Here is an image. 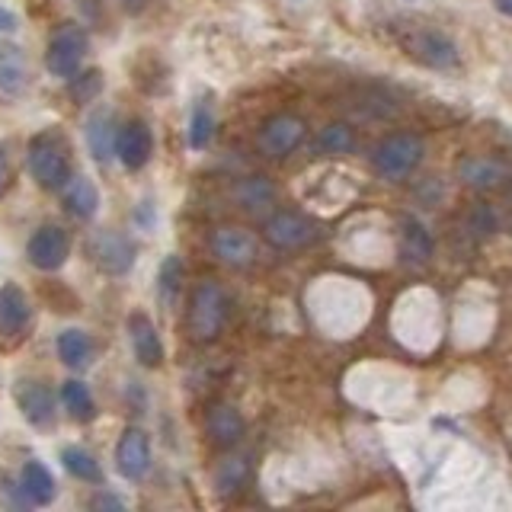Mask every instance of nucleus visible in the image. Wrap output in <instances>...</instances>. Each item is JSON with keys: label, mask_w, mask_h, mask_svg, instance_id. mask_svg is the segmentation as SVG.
Segmentation results:
<instances>
[{"label": "nucleus", "mask_w": 512, "mask_h": 512, "mask_svg": "<svg viewBox=\"0 0 512 512\" xmlns=\"http://www.w3.org/2000/svg\"><path fill=\"white\" fill-rule=\"evenodd\" d=\"M212 253L224 266L247 269L256 263V256H260V244H256V237L244 228H218L212 234Z\"/></svg>", "instance_id": "obj_13"}, {"label": "nucleus", "mask_w": 512, "mask_h": 512, "mask_svg": "<svg viewBox=\"0 0 512 512\" xmlns=\"http://www.w3.org/2000/svg\"><path fill=\"white\" fill-rule=\"evenodd\" d=\"M71 256V234L58 228V224H42V228L29 237L26 260L42 272H58Z\"/></svg>", "instance_id": "obj_8"}, {"label": "nucleus", "mask_w": 512, "mask_h": 512, "mask_svg": "<svg viewBox=\"0 0 512 512\" xmlns=\"http://www.w3.org/2000/svg\"><path fill=\"white\" fill-rule=\"evenodd\" d=\"M90 52V36L84 32V26L77 23H61L52 39H48V48H45V68L52 77H64L71 80L80 64H84Z\"/></svg>", "instance_id": "obj_3"}, {"label": "nucleus", "mask_w": 512, "mask_h": 512, "mask_svg": "<svg viewBox=\"0 0 512 512\" xmlns=\"http://www.w3.org/2000/svg\"><path fill=\"white\" fill-rule=\"evenodd\" d=\"M503 176H506V170L487 157H468L461 164V180L471 189H496L503 183Z\"/></svg>", "instance_id": "obj_25"}, {"label": "nucleus", "mask_w": 512, "mask_h": 512, "mask_svg": "<svg viewBox=\"0 0 512 512\" xmlns=\"http://www.w3.org/2000/svg\"><path fill=\"white\" fill-rule=\"evenodd\" d=\"M247 474H250L247 458H224L215 468V490H218V496H234L240 487L247 484Z\"/></svg>", "instance_id": "obj_29"}, {"label": "nucleus", "mask_w": 512, "mask_h": 512, "mask_svg": "<svg viewBox=\"0 0 512 512\" xmlns=\"http://www.w3.org/2000/svg\"><path fill=\"white\" fill-rule=\"evenodd\" d=\"M308 135V125L304 119L292 116V112H279V116H272L263 122L260 135H256V144H260V151L272 160H282L292 154L298 144Z\"/></svg>", "instance_id": "obj_7"}, {"label": "nucleus", "mask_w": 512, "mask_h": 512, "mask_svg": "<svg viewBox=\"0 0 512 512\" xmlns=\"http://www.w3.org/2000/svg\"><path fill=\"white\" fill-rule=\"evenodd\" d=\"M317 151L320 154H330V157H343L356 151V132L343 122H333L327 128H320L317 135Z\"/></svg>", "instance_id": "obj_28"}, {"label": "nucleus", "mask_w": 512, "mask_h": 512, "mask_svg": "<svg viewBox=\"0 0 512 512\" xmlns=\"http://www.w3.org/2000/svg\"><path fill=\"white\" fill-rule=\"evenodd\" d=\"M16 29H20V20L10 10L0 7V32H16Z\"/></svg>", "instance_id": "obj_34"}, {"label": "nucleus", "mask_w": 512, "mask_h": 512, "mask_svg": "<svg viewBox=\"0 0 512 512\" xmlns=\"http://www.w3.org/2000/svg\"><path fill=\"white\" fill-rule=\"evenodd\" d=\"M266 240L279 250H301L317 240V224L298 212H276L266 221Z\"/></svg>", "instance_id": "obj_10"}, {"label": "nucleus", "mask_w": 512, "mask_h": 512, "mask_svg": "<svg viewBox=\"0 0 512 512\" xmlns=\"http://www.w3.org/2000/svg\"><path fill=\"white\" fill-rule=\"evenodd\" d=\"M228 320V295L224 288L212 279L199 282L189 295V311H186V327L196 343H212L224 330Z\"/></svg>", "instance_id": "obj_2"}, {"label": "nucleus", "mask_w": 512, "mask_h": 512, "mask_svg": "<svg viewBox=\"0 0 512 512\" xmlns=\"http://www.w3.org/2000/svg\"><path fill=\"white\" fill-rule=\"evenodd\" d=\"M55 349H58V359L71 368V372H87V368L96 362V343L87 330H61L58 340H55Z\"/></svg>", "instance_id": "obj_19"}, {"label": "nucleus", "mask_w": 512, "mask_h": 512, "mask_svg": "<svg viewBox=\"0 0 512 512\" xmlns=\"http://www.w3.org/2000/svg\"><path fill=\"white\" fill-rule=\"evenodd\" d=\"M13 397H16V407H20L23 420L29 426H48L55 420V394L48 388L45 381L39 378H20L13 388Z\"/></svg>", "instance_id": "obj_11"}, {"label": "nucleus", "mask_w": 512, "mask_h": 512, "mask_svg": "<svg viewBox=\"0 0 512 512\" xmlns=\"http://www.w3.org/2000/svg\"><path fill=\"white\" fill-rule=\"evenodd\" d=\"M116 154L122 160V167L132 170V173L148 164L151 154H154V135H151L148 122L135 119V122L122 125L119 138H116Z\"/></svg>", "instance_id": "obj_15"}, {"label": "nucleus", "mask_w": 512, "mask_h": 512, "mask_svg": "<svg viewBox=\"0 0 512 512\" xmlns=\"http://www.w3.org/2000/svg\"><path fill=\"white\" fill-rule=\"evenodd\" d=\"M61 404H64V410L71 413V420H77V423H90L93 416H96L93 391L87 388L84 381H77V378L61 384Z\"/></svg>", "instance_id": "obj_24"}, {"label": "nucleus", "mask_w": 512, "mask_h": 512, "mask_svg": "<svg viewBox=\"0 0 512 512\" xmlns=\"http://www.w3.org/2000/svg\"><path fill=\"white\" fill-rule=\"evenodd\" d=\"M90 509H125V503L119 500V496H112V493H96L93 500H90Z\"/></svg>", "instance_id": "obj_33"}, {"label": "nucleus", "mask_w": 512, "mask_h": 512, "mask_svg": "<svg viewBox=\"0 0 512 512\" xmlns=\"http://www.w3.org/2000/svg\"><path fill=\"white\" fill-rule=\"evenodd\" d=\"M205 432L208 439H212V445L218 448H234L240 439H244V416H240L237 407L231 404H212L208 407V416H205Z\"/></svg>", "instance_id": "obj_18"}, {"label": "nucleus", "mask_w": 512, "mask_h": 512, "mask_svg": "<svg viewBox=\"0 0 512 512\" xmlns=\"http://www.w3.org/2000/svg\"><path fill=\"white\" fill-rule=\"evenodd\" d=\"M71 100L74 103H80V106H84V103H93L96 100V96H100L103 93V74L100 71H96V68H90V71H84V74H74L71 77Z\"/></svg>", "instance_id": "obj_31"}, {"label": "nucleus", "mask_w": 512, "mask_h": 512, "mask_svg": "<svg viewBox=\"0 0 512 512\" xmlns=\"http://www.w3.org/2000/svg\"><path fill=\"white\" fill-rule=\"evenodd\" d=\"M234 199L240 202L244 212H263L272 202H276V189L266 180V176H247L234 186Z\"/></svg>", "instance_id": "obj_23"}, {"label": "nucleus", "mask_w": 512, "mask_h": 512, "mask_svg": "<svg viewBox=\"0 0 512 512\" xmlns=\"http://www.w3.org/2000/svg\"><path fill=\"white\" fill-rule=\"evenodd\" d=\"M32 324V304L20 285H0V343H20Z\"/></svg>", "instance_id": "obj_9"}, {"label": "nucleus", "mask_w": 512, "mask_h": 512, "mask_svg": "<svg viewBox=\"0 0 512 512\" xmlns=\"http://www.w3.org/2000/svg\"><path fill=\"white\" fill-rule=\"evenodd\" d=\"M212 135H215V109L208 100H199L196 106H192L186 141H189L192 151H205L208 144H212Z\"/></svg>", "instance_id": "obj_27"}, {"label": "nucleus", "mask_w": 512, "mask_h": 512, "mask_svg": "<svg viewBox=\"0 0 512 512\" xmlns=\"http://www.w3.org/2000/svg\"><path fill=\"white\" fill-rule=\"evenodd\" d=\"M29 87V61L20 45H0V100H20Z\"/></svg>", "instance_id": "obj_17"}, {"label": "nucleus", "mask_w": 512, "mask_h": 512, "mask_svg": "<svg viewBox=\"0 0 512 512\" xmlns=\"http://www.w3.org/2000/svg\"><path fill=\"white\" fill-rule=\"evenodd\" d=\"M180 288H183V260L176 253H170L157 269V295L170 308V304L180 298Z\"/></svg>", "instance_id": "obj_30"}, {"label": "nucleus", "mask_w": 512, "mask_h": 512, "mask_svg": "<svg viewBox=\"0 0 512 512\" xmlns=\"http://www.w3.org/2000/svg\"><path fill=\"white\" fill-rule=\"evenodd\" d=\"M116 468L125 480H144L151 471V439L138 426H128L116 445Z\"/></svg>", "instance_id": "obj_12"}, {"label": "nucleus", "mask_w": 512, "mask_h": 512, "mask_svg": "<svg viewBox=\"0 0 512 512\" xmlns=\"http://www.w3.org/2000/svg\"><path fill=\"white\" fill-rule=\"evenodd\" d=\"M26 167L45 192H58L71 180V144L58 128H45L26 148Z\"/></svg>", "instance_id": "obj_1"}, {"label": "nucleus", "mask_w": 512, "mask_h": 512, "mask_svg": "<svg viewBox=\"0 0 512 512\" xmlns=\"http://www.w3.org/2000/svg\"><path fill=\"white\" fill-rule=\"evenodd\" d=\"M84 135H87V148L90 154L106 164V160L116 154V138H119V125H116V112L100 106L93 109L87 116V125H84Z\"/></svg>", "instance_id": "obj_16"}, {"label": "nucleus", "mask_w": 512, "mask_h": 512, "mask_svg": "<svg viewBox=\"0 0 512 512\" xmlns=\"http://www.w3.org/2000/svg\"><path fill=\"white\" fill-rule=\"evenodd\" d=\"M10 186H13V160H10V148L0 141V199L7 196Z\"/></svg>", "instance_id": "obj_32"}, {"label": "nucleus", "mask_w": 512, "mask_h": 512, "mask_svg": "<svg viewBox=\"0 0 512 512\" xmlns=\"http://www.w3.org/2000/svg\"><path fill=\"white\" fill-rule=\"evenodd\" d=\"M20 490H23V496H26L32 506H48V503L55 500V493H58L55 477H52V471H48L42 461H26L23 464V471H20Z\"/></svg>", "instance_id": "obj_21"}, {"label": "nucleus", "mask_w": 512, "mask_h": 512, "mask_svg": "<svg viewBox=\"0 0 512 512\" xmlns=\"http://www.w3.org/2000/svg\"><path fill=\"white\" fill-rule=\"evenodd\" d=\"M496 10H500L503 16H512V0H493Z\"/></svg>", "instance_id": "obj_36"}, {"label": "nucleus", "mask_w": 512, "mask_h": 512, "mask_svg": "<svg viewBox=\"0 0 512 512\" xmlns=\"http://www.w3.org/2000/svg\"><path fill=\"white\" fill-rule=\"evenodd\" d=\"M423 151H426L423 141L416 135L397 132V135H388L378 144L375 154H372V164L384 180H404V176H410L416 167H420Z\"/></svg>", "instance_id": "obj_4"}, {"label": "nucleus", "mask_w": 512, "mask_h": 512, "mask_svg": "<svg viewBox=\"0 0 512 512\" xmlns=\"http://www.w3.org/2000/svg\"><path fill=\"white\" fill-rule=\"evenodd\" d=\"M90 260L96 263V269L106 272V276H125V272L135 266V244L122 231H112V228L93 231Z\"/></svg>", "instance_id": "obj_6"}, {"label": "nucleus", "mask_w": 512, "mask_h": 512, "mask_svg": "<svg viewBox=\"0 0 512 512\" xmlns=\"http://www.w3.org/2000/svg\"><path fill=\"white\" fill-rule=\"evenodd\" d=\"M122 4V10L125 13H141L144 10V4H148V0H119Z\"/></svg>", "instance_id": "obj_35"}, {"label": "nucleus", "mask_w": 512, "mask_h": 512, "mask_svg": "<svg viewBox=\"0 0 512 512\" xmlns=\"http://www.w3.org/2000/svg\"><path fill=\"white\" fill-rule=\"evenodd\" d=\"M61 464H64V471H68L71 477L77 480H84V484H103V468H100V461H96L87 448H80V445H68L61 452Z\"/></svg>", "instance_id": "obj_26"}, {"label": "nucleus", "mask_w": 512, "mask_h": 512, "mask_svg": "<svg viewBox=\"0 0 512 512\" xmlns=\"http://www.w3.org/2000/svg\"><path fill=\"white\" fill-rule=\"evenodd\" d=\"M64 208L77 221L96 218V212H100V189H96L90 176H71L68 186H64Z\"/></svg>", "instance_id": "obj_20"}, {"label": "nucleus", "mask_w": 512, "mask_h": 512, "mask_svg": "<svg viewBox=\"0 0 512 512\" xmlns=\"http://www.w3.org/2000/svg\"><path fill=\"white\" fill-rule=\"evenodd\" d=\"M125 330H128V343H132L138 365H144V368L164 365V343H160V333H157L154 320L148 314H144V311L128 314Z\"/></svg>", "instance_id": "obj_14"}, {"label": "nucleus", "mask_w": 512, "mask_h": 512, "mask_svg": "<svg viewBox=\"0 0 512 512\" xmlns=\"http://www.w3.org/2000/svg\"><path fill=\"white\" fill-rule=\"evenodd\" d=\"M400 250H404V256L410 263H429V256L432 250H436V244H432V234L426 231V224L423 221H416V218H404V224H400Z\"/></svg>", "instance_id": "obj_22"}, {"label": "nucleus", "mask_w": 512, "mask_h": 512, "mask_svg": "<svg viewBox=\"0 0 512 512\" xmlns=\"http://www.w3.org/2000/svg\"><path fill=\"white\" fill-rule=\"evenodd\" d=\"M404 48L413 61L426 64V68H452L458 64V45L445 36L442 29H432V26H420L413 29L410 36H404Z\"/></svg>", "instance_id": "obj_5"}]
</instances>
